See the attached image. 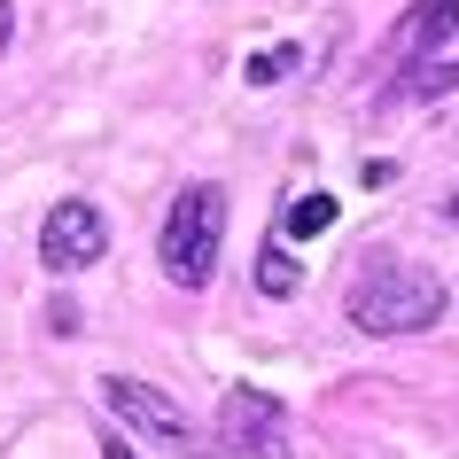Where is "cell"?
Segmentation results:
<instances>
[{
  "label": "cell",
  "mask_w": 459,
  "mask_h": 459,
  "mask_svg": "<svg viewBox=\"0 0 459 459\" xmlns=\"http://www.w3.org/2000/svg\"><path fill=\"white\" fill-rule=\"evenodd\" d=\"M444 304H452L444 273L405 257V249H366L351 265V289H342V312L359 335H429Z\"/></svg>",
  "instance_id": "obj_1"
},
{
  "label": "cell",
  "mask_w": 459,
  "mask_h": 459,
  "mask_svg": "<svg viewBox=\"0 0 459 459\" xmlns=\"http://www.w3.org/2000/svg\"><path fill=\"white\" fill-rule=\"evenodd\" d=\"M218 249H226V187L195 179V187L171 195L164 234H156V265H164L171 289L203 296V289H211V273H218Z\"/></svg>",
  "instance_id": "obj_2"
},
{
  "label": "cell",
  "mask_w": 459,
  "mask_h": 459,
  "mask_svg": "<svg viewBox=\"0 0 459 459\" xmlns=\"http://www.w3.org/2000/svg\"><path fill=\"white\" fill-rule=\"evenodd\" d=\"M101 405L117 412L133 436L164 444V452H203V444H211V436L187 420V405H179V397H164L156 382H141V374H101Z\"/></svg>",
  "instance_id": "obj_3"
},
{
  "label": "cell",
  "mask_w": 459,
  "mask_h": 459,
  "mask_svg": "<svg viewBox=\"0 0 459 459\" xmlns=\"http://www.w3.org/2000/svg\"><path fill=\"white\" fill-rule=\"evenodd\" d=\"M101 257H109V218H101L94 203L63 195V203L39 218V265H48L55 281H71V273L101 265Z\"/></svg>",
  "instance_id": "obj_4"
},
{
  "label": "cell",
  "mask_w": 459,
  "mask_h": 459,
  "mask_svg": "<svg viewBox=\"0 0 459 459\" xmlns=\"http://www.w3.org/2000/svg\"><path fill=\"white\" fill-rule=\"evenodd\" d=\"M218 444L234 459H289V405L273 389H226L218 405Z\"/></svg>",
  "instance_id": "obj_5"
},
{
  "label": "cell",
  "mask_w": 459,
  "mask_h": 459,
  "mask_svg": "<svg viewBox=\"0 0 459 459\" xmlns=\"http://www.w3.org/2000/svg\"><path fill=\"white\" fill-rule=\"evenodd\" d=\"M459 31V0H412L405 16L389 24L382 39V63L397 71V63H420V55H444V39Z\"/></svg>",
  "instance_id": "obj_6"
},
{
  "label": "cell",
  "mask_w": 459,
  "mask_h": 459,
  "mask_svg": "<svg viewBox=\"0 0 459 459\" xmlns=\"http://www.w3.org/2000/svg\"><path fill=\"white\" fill-rule=\"evenodd\" d=\"M452 86H459L452 55H420V63H397V78L382 86V109H397V101H444Z\"/></svg>",
  "instance_id": "obj_7"
},
{
  "label": "cell",
  "mask_w": 459,
  "mask_h": 459,
  "mask_svg": "<svg viewBox=\"0 0 459 459\" xmlns=\"http://www.w3.org/2000/svg\"><path fill=\"white\" fill-rule=\"evenodd\" d=\"M342 218V203L335 195H289V203H281V226H273V234H281V242H312V234H327V226H335Z\"/></svg>",
  "instance_id": "obj_8"
},
{
  "label": "cell",
  "mask_w": 459,
  "mask_h": 459,
  "mask_svg": "<svg viewBox=\"0 0 459 459\" xmlns=\"http://www.w3.org/2000/svg\"><path fill=\"white\" fill-rule=\"evenodd\" d=\"M296 281H304V273H296V249L273 234L265 257H257V289H265V296H296Z\"/></svg>",
  "instance_id": "obj_9"
},
{
  "label": "cell",
  "mask_w": 459,
  "mask_h": 459,
  "mask_svg": "<svg viewBox=\"0 0 459 459\" xmlns=\"http://www.w3.org/2000/svg\"><path fill=\"white\" fill-rule=\"evenodd\" d=\"M289 71H296V48H273V55H249L242 63L249 86H273V78H289Z\"/></svg>",
  "instance_id": "obj_10"
},
{
  "label": "cell",
  "mask_w": 459,
  "mask_h": 459,
  "mask_svg": "<svg viewBox=\"0 0 459 459\" xmlns=\"http://www.w3.org/2000/svg\"><path fill=\"white\" fill-rule=\"evenodd\" d=\"M48 327H55V335H78V304H71V296H55V304H48Z\"/></svg>",
  "instance_id": "obj_11"
},
{
  "label": "cell",
  "mask_w": 459,
  "mask_h": 459,
  "mask_svg": "<svg viewBox=\"0 0 459 459\" xmlns=\"http://www.w3.org/2000/svg\"><path fill=\"white\" fill-rule=\"evenodd\" d=\"M389 179H397V164H389V156H366V171H359V187H389Z\"/></svg>",
  "instance_id": "obj_12"
},
{
  "label": "cell",
  "mask_w": 459,
  "mask_h": 459,
  "mask_svg": "<svg viewBox=\"0 0 459 459\" xmlns=\"http://www.w3.org/2000/svg\"><path fill=\"white\" fill-rule=\"evenodd\" d=\"M8 39H16V8L0 0V48H8Z\"/></svg>",
  "instance_id": "obj_13"
},
{
  "label": "cell",
  "mask_w": 459,
  "mask_h": 459,
  "mask_svg": "<svg viewBox=\"0 0 459 459\" xmlns=\"http://www.w3.org/2000/svg\"><path fill=\"white\" fill-rule=\"evenodd\" d=\"M101 459H133V452H125V444H117V436H109V444H101Z\"/></svg>",
  "instance_id": "obj_14"
},
{
  "label": "cell",
  "mask_w": 459,
  "mask_h": 459,
  "mask_svg": "<svg viewBox=\"0 0 459 459\" xmlns=\"http://www.w3.org/2000/svg\"><path fill=\"white\" fill-rule=\"evenodd\" d=\"M444 218H452V226H459V195H452V203H444Z\"/></svg>",
  "instance_id": "obj_15"
}]
</instances>
